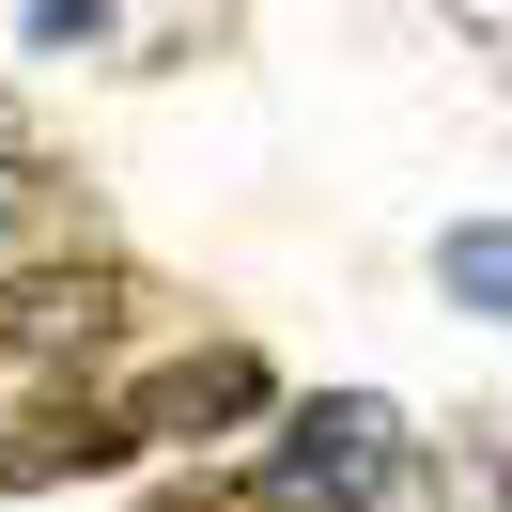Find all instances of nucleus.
<instances>
[{"label": "nucleus", "instance_id": "nucleus-1", "mask_svg": "<svg viewBox=\"0 0 512 512\" xmlns=\"http://www.w3.org/2000/svg\"><path fill=\"white\" fill-rule=\"evenodd\" d=\"M388 481H404V419L373 388H326L264 435V512H373Z\"/></svg>", "mask_w": 512, "mask_h": 512}, {"label": "nucleus", "instance_id": "nucleus-2", "mask_svg": "<svg viewBox=\"0 0 512 512\" xmlns=\"http://www.w3.org/2000/svg\"><path fill=\"white\" fill-rule=\"evenodd\" d=\"M125 264H32V280H0V342L32 357V373H94L125 342Z\"/></svg>", "mask_w": 512, "mask_h": 512}, {"label": "nucleus", "instance_id": "nucleus-3", "mask_svg": "<svg viewBox=\"0 0 512 512\" xmlns=\"http://www.w3.org/2000/svg\"><path fill=\"white\" fill-rule=\"evenodd\" d=\"M109 419H125L140 450L156 435H233V419H264V357L249 342H202V357H171V373H140Z\"/></svg>", "mask_w": 512, "mask_h": 512}, {"label": "nucleus", "instance_id": "nucleus-4", "mask_svg": "<svg viewBox=\"0 0 512 512\" xmlns=\"http://www.w3.org/2000/svg\"><path fill=\"white\" fill-rule=\"evenodd\" d=\"M78 233H94V218H78V187H63V171L0 156V249H78Z\"/></svg>", "mask_w": 512, "mask_h": 512}, {"label": "nucleus", "instance_id": "nucleus-5", "mask_svg": "<svg viewBox=\"0 0 512 512\" xmlns=\"http://www.w3.org/2000/svg\"><path fill=\"white\" fill-rule=\"evenodd\" d=\"M435 280H450V311H481V326H512V233H497V218H466V233H450V249H435Z\"/></svg>", "mask_w": 512, "mask_h": 512}, {"label": "nucleus", "instance_id": "nucleus-6", "mask_svg": "<svg viewBox=\"0 0 512 512\" xmlns=\"http://www.w3.org/2000/svg\"><path fill=\"white\" fill-rule=\"evenodd\" d=\"M435 512H512V450L481 435V419H450V450H435Z\"/></svg>", "mask_w": 512, "mask_h": 512}, {"label": "nucleus", "instance_id": "nucleus-7", "mask_svg": "<svg viewBox=\"0 0 512 512\" xmlns=\"http://www.w3.org/2000/svg\"><path fill=\"white\" fill-rule=\"evenodd\" d=\"M140 512H264V481H156Z\"/></svg>", "mask_w": 512, "mask_h": 512}, {"label": "nucleus", "instance_id": "nucleus-8", "mask_svg": "<svg viewBox=\"0 0 512 512\" xmlns=\"http://www.w3.org/2000/svg\"><path fill=\"white\" fill-rule=\"evenodd\" d=\"M78 32H109V0H32V47H78Z\"/></svg>", "mask_w": 512, "mask_h": 512}, {"label": "nucleus", "instance_id": "nucleus-9", "mask_svg": "<svg viewBox=\"0 0 512 512\" xmlns=\"http://www.w3.org/2000/svg\"><path fill=\"white\" fill-rule=\"evenodd\" d=\"M0 481H32V450H16V435H0Z\"/></svg>", "mask_w": 512, "mask_h": 512}]
</instances>
